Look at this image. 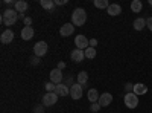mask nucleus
Returning <instances> with one entry per match:
<instances>
[{
    "label": "nucleus",
    "instance_id": "4be33fe9",
    "mask_svg": "<svg viewBox=\"0 0 152 113\" xmlns=\"http://www.w3.org/2000/svg\"><path fill=\"white\" fill-rule=\"evenodd\" d=\"M142 9H143V3L140 0H132L131 2V11L137 14V12H142Z\"/></svg>",
    "mask_w": 152,
    "mask_h": 113
},
{
    "label": "nucleus",
    "instance_id": "f704fd0d",
    "mask_svg": "<svg viewBox=\"0 0 152 113\" xmlns=\"http://www.w3.org/2000/svg\"><path fill=\"white\" fill-rule=\"evenodd\" d=\"M58 6H61V5H66L67 3V0H56V2H55Z\"/></svg>",
    "mask_w": 152,
    "mask_h": 113
},
{
    "label": "nucleus",
    "instance_id": "7ed1b4c3",
    "mask_svg": "<svg viewBox=\"0 0 152 113\" xmlns=\"http://www.w3.org/2000/svg\"><path fill=\"white\" fill-rule=\"evenodd\" d=\"M123 103H125V106L128 107V109H135L137 106H138V96L135 95V93H125V98H123Z\"/></svg>",
    "mask_w": 152,
    "mask_h": 113
},
{
    "label": "nucleus",
    "instance_id": "5701e85b",
    "mask_svg": "<svg viewBox=\"0 0 152 113\" xmlns=\"http://www.w3.org/2000/svg\"><path fill=\"white\" fill-rule=\"evenodd\" d=\"M94 8H99V9H108V6L111 5L108 0H94L93 2Z\"/></svg>",
    "mask_w": 152,
    "mask_h": 113
},
{
    "label": "nucleus",
    "instance_id": "c85d7f7f",
    "mask_svg": "<svg viewBox=\"0 0 152 113\" xmlns=\"http://www.w3.org/2000/svg\"><path fill=\"white\" fill-rule=\"evenodd\" d=\"M34 113H44V106H43V104L37 106V107L34 109Z\"/></svg>",
    "mask_w": 152,
    "mask_h": 113
},
{
    "label": "nucleus",
    "instance_id": "dca6fc26",
    "mask_svg": "<svg viewBox=\"0 0 152 113\" xmlns=\"http://www.w3.org/2000/svg\"><path fill=\"white\" fill-rule=\"evenodd\" d=\"M28 8H29V5H28V2H24V0H17L15 5H14V9L18 14H24V12L28 11Z\"/></svg>",
    "mask_w": 152,
    "mask_h": 113
},
{
    "label": "nucleus",
    "instance_id": "9d476101",
    "mask_svg": "<svg viewBox=\"0 0 152 113\" xmlns=\"http://www.w3.org/2000/svg\"><path fill=\"white\" fill-rule=\"evenodd\" d=\"M70 57H72V60H73L75 63H82L84 58H85V52L81 51V49H73L72 54H70Z\"/></svg>",
    "mask_w": 152,
    "mask_h": 113
},
{
    "label": "nucleus",
    "instance_id": "f03ea898",
    "mask_svg": "<svg viewBox=\"0 0 152 113\" xmlns=\"http://www.w3.org/2000/svg\"><path fill=\"white\" fill-rule=\"evenodd\" d=\"M85 21H87V12H85V9L76 8L72 12V23L75 24V26H82V24H85Z\"/></svg>",
    "mask_w": 152,
    "mask_h": 113
},
{
    "label": "nucleus",
    "instance_id": "c756f323",
    "mask_svg": "<svg viewBox=\"0 0 152 113\" xmlns=\"http://www.w3.org/2000/svg\"><path fill=\"white\" fill-rule=\"evenodd\" d=\"M31 64L32 66H38V64H40V58H38V57H32L31 58Z\"/></svg>",
    "mask_w": 152,
    "mask_h": 113
},
{
    "label": "nucleus",
    "instance_id": "ddd939ff",
    "mask_svg": "<svg viewBox=\"0 0 152 113\" xmlns=\"http://www.w3.org/2000/svg\"><path fill=\"white\" fill-rule=\"evenodd\" d=\"M97 103L100 104V107H107V106H110V104L113 103V95H111V93H108V92L102 93Z\"/></svg>",
    "mask_w": 152,
    "mask_h": 113
},
{
    "label": "nucleus",
    "instance_id": "aec40b11",
    "mask_svg": "<svg viewBox=\"0 0 152 113\" xmlns=\"http://www.w3.org/2000/svg\"><path fill=\"white\" fill-rule=\"evenodd\" d=\"M132 26L135 31H143V28H146V18H142V17H138L134 20L132 23Z\"/></svg>",
    "mask_w": 152,
    "mask_h": 113
},
{
    "label": "nucleus",
    "instance_id": "6e6552de",
    "mask_svg": "<svg viewBox=\"0 0 152 113\" xmlns=\"http://www.w3.org/2000/svg\"><path fill=\"white\" fill-rule=\"evenodd\" d=\"M82 92H84V86L75 83L72 87H70V96L73 99H81L82 98Z\"/></svg>",
    "mask_w": 152,
    "mask_h": 113
},
{
    "label": "nucleus",
    "instance_id": "f257e3e1",
    "mask_svg": "<svg viewBox=\"0 0 152 113\" xmlns=\"http://www.w3.org/2000/svg\"><path fill=\"white\" fill-rule=\"evenodd\" d=\"M0 20H2V23L5 24V26L9 28V26H12V24L17 23V20H18V12H17L15 9H12V8L5 9L3 14H2V17H0Z\"/></svg>",
    "mask_w": 152,
    "mask_h": 113
},
{
    "label": "nucleus",
    "instance_id": "0eeeda50",
    "mask_svg": "<svg viewBox=\"0 0 152 113\" xmlns=\"http://www.w3.org/2000/svg\"><path fill=\"white\" fill-rule=\"evenodd\" d=\"M56 101H58V95H56L55 92H52V93H47V92H46V95L43 96V106H44V107L55 106Z\"/></svg>",
    "mask_w": 152,
    "mask_h": 113
},
{
    "label": "nucleus",
    "instance_id": "e433bc0d",
    "mask_svg": "<svg viewBox=\"0 0 152 113\" xmlns=\"http://www.w3.org/2000/svg\"><path fill=\"white\" fill-rule=\"evenodd\" d=\"M18 18H23L24 20V18H26V16H24V14H18Z\"/></svg>",
    "mask_w": 152,
    "mask_h": 113
},
{
    "label": "nucleus",
    "instance_id": "f3484780",
    "mask_svg": "<svg viewBox=\"0 0 152 113\" xmlns=\"http://www.w3.org/2000/svg\"><path fill=\"white\" fill-rule=\"evenodd\" d=\"M132 93H135L137 96L148 93V86L143 84V83H137V84H134V90H132Z\"/></svg>",
    "mask_w": 152,
    "mask_h": 113
},
{
    "label": "nucleus",
    "instance_id": "6ab92c4d",
    "mask_svg": "<svg viewBox=\"0 0 152 113\" xmlns=\"http://www.w3.org/2000/svg\"><path fill=\"white\" fill-rule=\"evenodd\" d=\"M76 83H78V84H81V86H84V87H85V84L88 83V73H87L85 70L79 72L78 75H76Z\"/></svg>",
    "mask_w": 152,
    "mask_h": 113
},
{
    "label": "nucleus",
    "instance_id": "39448f33",
    "mask_svg": "<svg viewBox=\"0 0 152 113\" xmlns=\"http://www.w3.org/2000/svg\"><path fill=\"white\" fill-rule=\"evenodd\" d=\"M49 78H50V83H53V84H56V86L61 84V83H64V75H62V70H59L58 67L50 70Z\"/></svg>",
    "mask_w": 152,
    "mask_h": 113
},
{
    "label": "nucleus",
    "instance_id": "2f4dec72",
    "mask_svg": "<svg viewBox=\"0 0 152 113\" xmlns=\"http://www.w3.org/2000/svg\"><path fill=\"white\" fill-rule=\"evenodd\" d=\"M23 21H24V26H31V23H32V18H31V17H26V18H24Z\"/></svg>",
    "mask_w": 152,
    "mask_h": 113
},
{
    "label": "nucleus",
    "instance_id": "1a4fd4ad",
    "mask_svg": "<svg viewBox=\"0 0 152 113\" xmlns=\"http://www.w3.org/2000/svg\"><path fill=\"white\" fill-rule=\"evenodd\" d=\"M73 32H75V24H73V23L62 24L61 29H59V35H61V37H70Z\"/></svg>",
    "mask_w": 152,
    "mask_h": 113
},
{
    "label": "nucleus",
    "instance_id": "b1692460",
    "mask_svg": "<svg viewBox=\"0 0 152 113\" xmlns=\"http://www.w3.org/2000/svg\"><path fill=\"white\" fill-rule=\"evenodd\" d=\"M84 52H85V58H88V60H93V58L96 57V54H97V52H96V47H91V46L87 47Z\"/></svg>",
    "mask_w": 152,
    "mask_h": 113
},
{
    "label": "nucleus",
    "instance_id": "a878e982",
    "mask_svg": "<svg viewBox=\"0 0 152 113\" xmlns=\"http://www.w3.org/2000/svg\"><path fill=\"white\" fill-rule=\"evenodd\" d=\"M100 109H102V107H100L99 103H93V104L90 106V112H93V113H94V112H99Z\"/></svg>",
    "mask_w": 152,
    "mask_h": 113
},
{
    "label": "nucleus",
    "instance_id": "393cba45",
    "mask_svg": "<svg viewBox=\"0 0 152 113\" xmlns=\"http://www.w3.org/2000/svg\"><path fill=\"white\" fill-rule=\"evenodd\" d=\"M44 87H46V92H47V93H52V92H55V90H56V84L50 83V81H49V83H46V84H44Z\"/></svg>",
    "mask_w": 152,
    "mask_h": 113
},
{
    "label": "nucleus",
    "instance_id": "4c0bfd02",
    "mask_svg": "<svg viewBox=\"0 0 152 113\" xmlns=\"http://www.w3.org/2000/svg\"><path fill=\"white\" fill-rule=\"evenodd\" d=\"M149 5H151V6H152V0H149Z\"/></svg>",
    "mask_w": 152,
    "mask_h": 113
},
{
    "label": "nucleus",
    "instance_id": "412c9836",
    "mask_svg": "<svg viewBox=\"0 0 152 113\" xmlns=\"http://www.w3.org/2000/svg\"><path fill=\"white\" fill-rule=\"evenodd\" d=\"M40 5H41V8H44L46 11H53L55 6H56V3L53 2V0H40Z\"/></svg>",
    "mask_w": 152,
    "mask_h": 113
},
{
    "label": "nucleus",
    "instance_id": "cd10ccee",
    "mask_svg": "<svg viewBox=\"0 0 152 113\" xmlns=\"http://www.w3.org/2000/svg\"><path fill=\"white\" fill-rule=\"evenodd\" d=\"M64 84H66V86H69V87H72V86L75 84V78H73V77H69V78L64 81Z\"/></svg>",
    "mask_w": 152,
    "mask_h": 113
},
{
    "label": "nucleus",
    "instance_id": "9b49d317",
    "mask_svg": "<svg viewBox=\"0 0 152 113\" xmlns=\"http://www.w3.org/2000/svg\"><path fill=\"white\" fill-rule=\"evenodd\" d=\"M12 40H14V32H12L11 29H6L2 32V35H0V41H2L3 44H9Z\"/></svg>",
    "mask_w": 152,
    "mask_h": 113
},
{
    "label": "nucleus",
    "instance_id": "2eb2a0df",
    "mask_svg": "<svg viewBox=\"0 0 152 113\" xmlns=\"http://www.w3.org/2000/svg\"><path fill=\"white\" fill-rule=\"evenodd\" d=\"M34 34H35V31H34L32 26H24V28L21 29V38H23L24 41H29L32 37H34Z\"/></svg>",
    "mask_w": 152,
    "mask_h": 113
},
{
    "label": "nucleus",
    "instance_id": "bb28decb",
    "mask_svg": "<svg viewBox=\"0 0 152 113\" xmlns=\"http://www.w3.org/2000/svg\"><path fill=\"white\" fill-rule=\"evenodd\" d=\"M132 90H134V84H132V83H126V84H125V92H126V93H131Z\"/></svg>",
    "mask_w": 152,
    "mask_h": 113
},
{
    "label": "nucleus",
    "instance_id": "72a5a7b5",
    "mask_svg": "<svg viewBox=\"0 0 152 113\" xmlns=\"http://www.w3.org/2000/svg\"><path fill=\"white\" fill-rule=\"evenodd\" d=\"M90 46H91V47H96V46H97V40H96V38H91V40H90Z\"/></svg>",
    "mask_w": 152,
    "mask_h": 113
},
{
    "label": "nucleus",
    "instance_id": "f8f14e48",
    "mask_svg": "<svg viewBox=\"0 0 152 113\" xmlns=\"http://www.w3.org/2000/svg\"><path fill=\"white\" fill-rule=\"evenodd\" d=\"M107 12H108V16H111V17L120 16V14H122V6H120L119 3H111V5L108 6Z\"/></svg>",
    "mask_w": 152,
    "mask_h": 113
},
{
    "label": "nucleus",
    "instance_id": "4468645a",
    "mask_svg": "<svg viewBox=\"0 0 152 113\" xmlns=\"http://www.w3.org/2000/svg\"><path fill=\"white\" fill-rule=\"evenodd\" d=\"M55 93H56L58 96H69V95H70V87H69V86H66L64 83H61V84H58V86H56Z\"/></svg>",
    "mask_w": 152,
    "mask_h": 113
},
{
    "label": "nucleus",
    "instance_id": "20e7f679",
    "mask_svg": "<svg viewBox=\"0 0 152 113\" xmlns=\"http://www.w3.org/2000/svg\"><path fill=\"white\" fill-rule=\"evenodd\" d=\"M47 51H49V46H47L46 41H37L35 46H34V54H35V57H38V58L44 57V55L47 54Z\"/></svg>",
    "mask_w": 152,
    "mask_h": 113
},
{
    "label": "nucleus",
    "instance_id": "a211bd4d",
    "mask_svg": "<svg viewBox=\"0 0 152 113\" xmlns=\"http://www.w3.org/2000/svg\"><path fill=\"white\" fill-rule=\"evenodd\" d=\"M87 98H88V101L93 104V103H97V101H99L100 95H99V92H97L96 89H90V90L87 92Z\"/></svg>",
    "mask_w": 152,
    "mask_h": 113
},
{
    "label": "nucleus",
    "instance_id": "473e14b6",
    "mask_svg": "<svg viewBox=\"0 0 152 113\" xmlns=\"http://www.w3.org/2000/svg\"><path fill=\"white\" fill-rule=\"evenodd\" d=\"M58 69H59V70H64V69H66V63H64V61H59V63H58Z\"/></svg>",
    "mask_w": 152,
    "mask_h": 113
},
{
    "label": "nucleus",
    "instance_id": "7c9ffc66",
    "mask_svg": "<svg viewBox=\"0 0 152 113\" xmlns=\"http://www.w3.org/2000/svg\"><path fill=\"white\" fill-rule=\"evenodd\" d=\"M146 28H148L149 31H152V17L146 18Z\"/></svg>",
    "mask_w": 152,
    "mask_h": 113
},
{
    "label": "nucleus",
    "instance_id": "423d86ee",
    "mask_svg": "<svg viewBox=\"0 0 152 113\" xmlns=\"http://www.w3.org/2000/svg\"><path fill=\"white\" fill-rule=\"evenodd\" d=\"M75 44H76V49H81V51H85L87 47H90V40H88L85 35L79 34L78 37H75Z\"/></svg>",
    "mask_w": 152,
    "mask_h": 113
},
{
    "label": "nucleus",
    "instance_id": "c9c22d12",
    "mask_svg": "<svg viewBox=\"0 0 152 113\" xmlns=\"http://www.w3.org/2000/svg\"><path fill=\"white\" fill-rule=\"evenodd\" d=\"M5 3H6V5H9V6H11V5H15L14 0H5Z\"/></svg>",
    "mask_w": 152,
    "mask_h": 113
}]
</instances>
